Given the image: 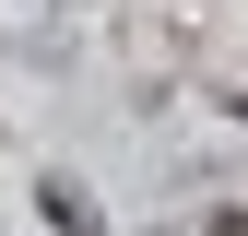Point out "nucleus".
<instances>
[{"label": "nucleus", "instance_id": "nucleus-1", "mask_svg": "<svg viewBox=\"0 0 248 236\" xmlns=\"http://www.w3.org/2000/svg\"><path fill=\"white\" fill-rule=\"evenodd\" d=\"M36 213L59 224V236H95L107 213H95V189H83V177H47V189H36Z\"/></svg>", "mask_w": 248, "mask_h": 236}, {"label": "nucleus", "instance_id": "nucleus-2", "mask_svg": "<svg viewBox=\"0 0 248 236\" xmlns=\"http://www.w3.org/2000/svg\"><path fill=\"white\" fill-rule=\"evenodd\" d=\"M213 236H248V213H213Z\"/></svg>", "mask_w": 248, "mask_h": 236}]
</instances>
